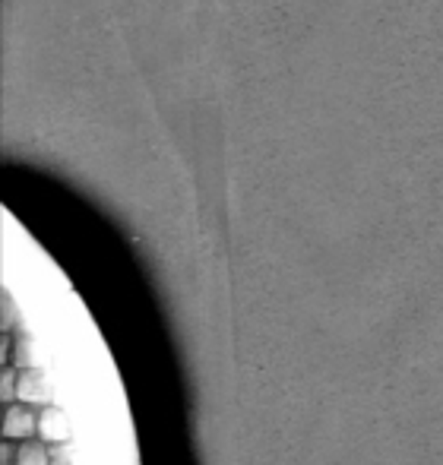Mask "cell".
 I'll use <instances>...</instances> for the list:
<instances>
[{"label":"cell","instance_id":"cell-3","mask_svg":"<svg viewBox=\"0 0 443 465\" xmlns=\"http://www.w3.org/2000/svg\"><path fill=\"white\" fill-rule=\"evenodd\" d=\"M38 437H42L44 443H63V441H70V421H67V415H63L61 409H54V405H44V409L38 412Z\"/></svg>","mask_w":443,"mask_h":465},{"label":"cell","instance_id":"cell-5","mask_svg":"<svg viewBox=\"0 0 443 465\" xmlns=\"http://www.w3.org/2000/svg\"><path fill=\"white\" fill-rule=\"evenodd\" d=\"M16 386H19V367L6 364L4 367V377H0V399H4V405L19 402V399H16Z\"/></svg>","mask_w":443,"mask_h":465},{"label":"cell","instance_id":"cell-6","mask_svg":"<svg viewBox=\"0 0 443 465\" xmlns=\"http://www.w3.org/2000/svg\"><path fill=\"white\" fill-rule=\"evenodd\" d=\"M32 361H35V348H32L29 339H13V367H19V371H25V367H32Z\"/></svg>","mask_w":443,"mask_h":465},{"label":"cell","instance_id":"cell-7","mask_svg":"<svg viewBox=\"0 0 443 465\" xmlns=\"http://www.w3.org/2000/svg\"><path fill=\"white\" fill-rule=\"evenodd\" d=\"M48 453H51V465H76V453L70 447V441L48 443Z\"/></svg>","mask_w":443,"mask_h":465},{"label":"cell","instance_id":"cell-9","mask_svg":"<svg viewBox=\"0 0 443 465\" xmlns=\"http://www.w3.org/2000/svg\"><path fill=\"white\" fill-rule=\"evenodd\" d=\"M0 465H19V443L16 441H4V447H0Z\"/></svg>","mask_w":443,"mask_h":465},{"label":"cell","instance_id":"cell-4","mask_svg":"<svg viewBox=\"0 0 443 465\" xmlns=\"http://www.w3.org/2000/svg\"><path fill=\"white\" fill-rule=\"evenodd\" d=\"M19 465H51V453L48 443L42 437H29V441L19 443Z\"/></svg>","mask_w":443,"mask_h":465},{"label":"cell","instance_id":"cell-1","mask_svg":"<svg viewBox=\"0 0 443 465\" xmlns=\"http://www.w3.org/2000/svg\"><path fill=\"white\" fill-rule=\"evenodd\" d=\"M38 412L35 405L25 402H10L4 405V441H29V437H38Z\"/></svg>","mask_w":443,"mask_h":465},{"label":"cell","instance_id":"cell-8","mask_svg":"<svg viewBox=\"0 0 443 465\" xmlns=\"http://www.w3.org/2000/svg\"><path fill=\"white\" fill-rule=\"evenodd\" d=\"M19 323V314H16V305H13L10 295H4V333H13Z\"/></svg>","mask_w":443,"mask_h":465},{"label":"cell","instance_id":"cell-2","mask_svg":"<svg viewBox=\"0 0 443 465\" xmlns=\"http://www.w3.org/2000/svg\"><path fill=\"white\" fill-rule=\"evenodd\" d=\"M16 399L25 405H35V409H44L51 405V386L44 380V373L38 367H25L19 371V386H16Z\"/></svg>","mask_w":443,"mask_h":465}]
</instances>
